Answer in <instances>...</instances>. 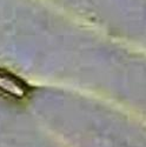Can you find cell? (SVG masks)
Wrapping results in <instances>:
<instances>
[{
  "mask_svg": "<svg viewBox=\"0 0 146 147\" xmlns=\"http://www.w3.org/2000/svg\"><path fill=\"white\" fill-rule=\"evenodd\" d=\"M0 92L17 99H22L28 94V87L21 79L0 68Z\"/></svg>",
  "mask_w": 146,
  "mask_h": 147,
  "instance_id": "6da1fadb",
  "label": "cell"
}]
</instances>
